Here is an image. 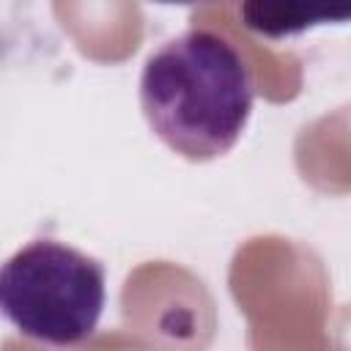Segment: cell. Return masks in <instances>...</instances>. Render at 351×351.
<instances>
[{
  "mask_svg": "<svg viewBox=\"0 0 351 351\" xmlns=\"http://www.w3.org/2000/svg\"><path fill=\"white\" fill-rule=\"evenodd\" d=\"M151 3H162V5H197V3H208V0H151Z\"/></svg>",
  "mask_w": 351,
  "mask_h": 351,
  "instance_id": "cell-4",
  "label": "cell"
},
{
  "mask_svg": "<svg viewBox=\"0 0 351 351\" xmlns=\"http://www.w3.org/2000/svg\"><path fill=\"white\" fill-rule=\"evenodd\" d=\"M239 11L247 30L271 41L351 22V0H241Z\"/></svg>",
  "mask_w": 351,
  "mask_h": 351,
  "instance_id": "cell-3",
  "label": "cell"
},
{
  "mask_svg": "<svg viewBox=\"0 0 351 351\" xmlns=\"http://www.w3.org/2000/svg\"><path fill=\"white\" fill-rule=\"evenodd\" d=\"M255 101L241 52L214 30H186L148 55L140 74V107L151 132L178 156L208 162L228 154Z\"/></svg>",
  "mask_w": 351,
  "mask_h": 351,
  "instance_id": "cell-1",
  "label": "cell"
},
{
  "mask_svg": "<svg viewBox=\"0 0 351 351\" xmlns=\"http://www.w3.org/2000/svg\"><path fill=\"white\" fill-rule=\"evenodd\" d=\"M104 302V266L52 239L25 244L0 269V310L16 332L36 343H85L99 326Z\"/></svg>",
  "mask_w": 351,
  "mask_h": 351,
  "instance_id": "cell-2",
  "label": "cell"
}]
</instances>
